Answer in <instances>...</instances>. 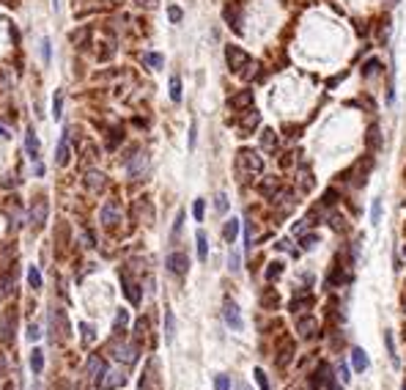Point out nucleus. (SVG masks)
I'll use <instances>...</instances> for the list:
<instances>
[{"label": "nucleus", "instance_id": "1", "mask_svg": "<svg viewBox=\"0 0 406 390\" xmlns=\"http://www.w3.org/2000/svg\"><path fill=\"white\" fill-rule=\"evenodd\" d=\"M236 168L242 176H258L264 171V157L258 154L256 148H242L236 154Z\"/></svg>", "mask_w": 406, "mask_h": 390}, {"label": "nucleus", "instance_id": "2", "mask_svg": "<svg viewBox=\"0 0 406 390\" xmlns=\"http://www.w3.org/2000/svg\"><path fill=\"white\" fill-rule=\"evenodd\" d=\"M110 355L115 357L118 363H124V365H134L138 363V344H124V341H113L110 344Z\"/></svg>", "mask_w": 406, "mask_h": 390}, {"label": "nucleus", "instance_id": "3", "mask_svg": "<svg viewBox=\"0 0 406 390\" xmlns=\"http://www.w3.org/2000/svg\"><path fill=\"white\" fill-rule=\"evenodd\" d=\"M47 332H50V341L55 344L58 336H69V319L61 313L58 308L50 310V322H47Z\"/></svg>", "mask_w": 406, "mask_h": 390}, {"label": "nucleus", "instance_id": "4", "mask_svg": "<svg viewBox=\"0 0 406 390\" xmlns=\"http://www.w3.org/2000/svg\"><path fill=\"white\" fill-rule=\"evenodd\" d=\"M225 61H228V69L234 71V75H239L244 66L250 63V55L242 50V47H236V44H228L225 47Z\"/></svg>", "mask_w": 406, "mask_h": 390}, {"label": "nucleus", "instance_id": "5", "mask_svg": "<svg viewBox=\"0 0 406 390\" xmlns=\"http://www.w3.org/2000/svg\"><path fill=\"white\" fill-rule=\"evenodd\" d=\"M126 385V374L121 368H105L102 371V377H99V387L102 390H118V387H124Z\"/></svg>", "mask_w": 406, "mask_h": 390}, {"label": "nucleus", "instance_id": "6", "mask_svg": "<svg viewBox=\"0 0 406 390\" xmlns=\"http://www.w3.org/2000/svg\"><path fill=\"white\" fill-rule=\"evenodd\" d=\"M258 124H261V113H258L256 107L242 110V118H239V132H242V138H247V135L256 132Z\"/></svg>", "mask_w": 406, "mask_h": 390}, {"label": "nucleus", "instance_id": "7", "mask_svg": "<svg viewBox=\"0 0 406 390\" xmlns=\"http://www.w3.org/2000/svg\"><path fill=\"white\" fill-rule=\"evenodd\" d=\"M47 214H50V203H47V198H42V195L33 198V203H30V226L38 231L44 226Z\"/></svg>", "mask_w": 406, "mask_h": 390}, {"label": "nucleus", "instance_id": "8", "mask_svg": "<svg viewBox=\"0 0 406 390\" xmlns=\"http://www.w3.org/2000/svg\"><path fill=\"white\" fill-rule=\"evenodd\" d=\"M165 267H168V272L170 275H187V269H189V256L184 250H173L170 256H168V261H165Z\"/></svg>", "mask_w": 406, "mask_h": 390}, {"label": "nucleus", "instance_id": "9", "mask_svg": "<svg viewBox=\"0 0 406 390\" xmlns=\"http://www.w3.org/2000/svg\"><path fill=\"white\" fill-rule=\"evenodd\" d=\"M222 319H225V324L230 330H242L244 327V322H242V310H239V305L234 300H225L222 302Z\"/></svg>", "mask_w": 406, "mask_h": 390}, {"label": "nucleus", "instance_id": "10", "mask_svg": "<svg viewBox=\"0 0 406 390\" xmlns=\"http://www.w3.org/2000/svg\"><path fill=\"white\" fill-rule=\"evenodd\" d=\"M99 220H102V226H105V228L118 226V222H121V203H118V201H107L105 206H102V212H99Z\"/></svg>", "mask_w": 406, "mask_h": 390}, {"label": "nucleus", "instance_id": "11", "mask_svg": "<svg viewBox=\"0 0 406 390\" xmlns=\"http://www.w3.org/2000/svg\"><path fill=\"white\" fill-rule=\"evenodd\" d=\"M83 184L88 193H102V190L107 187V179H105V173H99V171H88L83 176Z\"/></svg>", "mask_w": 406, "mask_h": 390}, {"label": "nucleus", "instance_id": "12", "mask_svg": "<svg viewBox=\"0 0 406 390\" xmlns=\"http://www.w3.org/2000/svg\"><path fill=\"white\" fill-rule=\"evenodd\" d=\"M316 330H318V322L313 319V316L299 313V319H297V332H299V336H302V338H313Z\"/></svg>", "mask_w": 406, "mask_h": 390}, {"label": "nucleus", "instance_id": "13", "mask_svg": "<svg viewBox=\"0 0 406 390\" xmlns=\"http://www.w3.org/2000/svg\"><path fill=\"white\" fill-rule=\"evenodd\" d=\"M228 107L230 110H247V107H253V91H239V94H234V97L228 99Z\"/></svg>", "mask_w": 406, "mask_h": 390}, {"label": "nucleus", "instance_id": "14", "mask_svg": "<svg viewBox=\"0 0 406 390\" xmlns=\"http://www.w3.org/2000/svg\"><path fill=\"white\" fill-rule=\"evenodd\" d=\"M69 160H71V146L66 140V132H63V138L58 140V151H55V165H58V168H66Z\"/></svg>", "mask_w": 406, "mask_h": 390}, {"label": "nucleus", "instance_id": "15", "mask_svg": "<svg viewBox=\"0 0 406 390\" xmlns=\"http://www.w3.org/2000/svg\"><path fill=\"white\" fill-rule=\"evenodd\" d=\"M146 168H148V157L146 154H138V157H132V162H129V179H143L146 176Z\"/></svg>", "mask_w": 406, "mask_h": 390}, {"label": "nucleus", "instance_id": "16", "mask_svg": "<svg viewBox=\"0 0 406 390\" xmlns=\"http://www.w3.org/2000/svg\"><path fill=\"white\" fill-rule=\"evenodd\" d=\"M102 371H105V360H102L99 355H91L88 363H85V377H88V379H99Z\"/></svg>", "mask_w": 406, "mask_h": 390}, {"label": "nucleus", "instance_id": "17", "mask_svg": "<svg viewBox=\"0 0 406 390\" xmlns=\"http://www.w3.org/2000/svg\"><path fill=\"white\" fill-rule=\"evenodd\" d=\"M25 154L30 157V160H38V138H36L33 126H28L25 129Z\"/></svg>", "mask_w": 406, "mask_h": 390}, {"label": "nucleus", "instance_id": "18", "mask_svg": "<svg viewBox=\"0 0 406 390\" xmlns=\"http://www.w3.org/2000/svg\"><path fill=\"white\" fill-rule=\"evenodd\" d=\"M14 286H17V272L9 269L6 275H0V297H9V294H14Z\"/></svg>", "mask_w": 406, "mask_h": 390}, {"label": "nucleus", "instance_id": "19", "mask_svg": "<svg viewBox=\"0 0 406 390\" xmlns=\"http://www.w3.org/2000/svg\"><path fill=\"white\" fill-rule=\"evenodd\" d=\"M14 324H17V316H14V310H9V313H6L3 319H0V338H3V341H9V338H11Z\"/></svg>", "mask_w": 406, "mask_h": 390}, {"label": "nucleus", "instance_id": "20", "mask_svg": "<svg viewBox=\"0 0 406 390\" xmlns=\"http://www.w3.org/2000/svg\"><path fill=\"white\" fill-rule=\"evenodd\" d=\"M352 365H354V371H360V374H362V371H368V365H371L368 355H365L360 346L352 349Z\"/></svg>", "mask_w": 406, "mask_h": 390}, {"label": "nucleus", "instance_id": "21", "mask_svg": "<svg viewBox=\"0 0 406 390\" xmlns=\"http://www.w3.org/2000/svg\"><path fill=\"white\" fill-rule=\"evenodd\" d=\"M310 305H313V297H310V294H305V291H302L299 297L291 300V310H294V313H305Z\"/></svg>", "mask_w": 406, "mask_h": 390}, {"label": "nucleus", "instance_id": "22", "mask_svg": "<svg viewBox=\"0 0 406 390\" xmlns=\"http://www.w3.org/2000/svg\"><path fill=\"white\" fill-rule=\"evenodd\" d=\"M121 143H124V129H121V126H113V129L107 132V143H105L107 151H115Z\"/></svg>", "mask_w": 406, "mask_h": 390}, {"label": "nucleus", "instance_id": "23", "mask_svg": "<svg viewBox=\"0 0 406 390\" xmlns=\"http://www.w3.org/2000/svg\"><path fill=\"white\" fill-rule=\"evenodd\" d=\"M124 294H126V300H129L132 305H140V297H143V294H140V286H138V283H129V281L124 277Z\"/></svg>", "mask_w": 406, "mask_h": 390}, {"label": "nucleus", "instance_id": "24", "mask_svg": "<svg viewBox=\"0 0 406 390\" xmlns=\"http://www.w3.org/2000/svg\"><path fill=\"white\" fill-rule=\"evenodd\" d=\"M222 17L228 20V25L234 28V30H242V17H239V11H236V6H225V11H222Z\"/></svg>", "mask_w": 406, "mask_h": 390}, {"label": "nucleus", "instance_id": "25", "mask_svg": "<svg viewBox=\"0 0 406 390\" xmlns=\"http://www.w3.org/2000/svg\"><path fill=\"white\" fill-rule=\"evenodd\" d=\"M258 190H261V193H264L266 198H272V195L277 193V190H280V179H275V176H266V179L258 184Z\"/></svg>", "mask_w": 406, "mask_h": 390}, {"label": "nucleus", "instance_id": "26", "mask_svg": "<svg viewBox=\"0 0 406 390\" xmlns=\"http://www.w3.org/2000/svg\"><path fill=\"white\" fill-rule=\"evenodd\" d=\"M239 226H242V222H239L236 217H230V220L225 222V228H222V239L234 245V239H236V234H239Z\"/></svg>", "mask_w": 406, "mask_h": 390}, {"label": "nucleus", "instance_id": "27", "mask_svg": "<svg viewBox=\"0 0 406 390\" xmlns=\"http://www.w3.org/2000/svg\"><path fill=\"white\" fill-rule=\"evenodd\" d=\"M261 148H264V151H275V148H277V135H275V129H264V132H261Z\"/></svg>", "mask_w": 406, "mask_h": 390}, {"label": "nucleus", "instance_id": "28", "mask_svg": "<svg viewBox=\"0 0 406 390\" xmlns=\"http://www.w3.org/2000/svg\"><path fill=\"white\" fill-rule=\"evenodd\" d=\"M381 71V61L379 58H368L362 63V77H376Z\"/></svg>", "mask_w": 406, "mask_h": 390}, {"label": "nucleus", "instance_id": "29", "mask_svg": "<svg viewBox=\"0 0 406 390\" xmlns=\"http://www.w3.org/2000/svg\"><path fill=\"white\" fill-rule=\"evenodd\" d=\"M195 242H198V258L206 261V258H209V239H206V234H203V231H198Z\"/></svg>", "mask_w": 406, "mask_h": 390}, {"label": "nucleus", "instance_id": "30", "mask_svg": "<svg viewBox=\"0 0 406 390\" xmlns=\"http://www.w3.org/2000/svg\"><path fill=\"white\" fill-rule=\"evenodd\" d=\"M30 368H33V374L44 371V352L42 349H33V352H30Z\"/></svg>", "mask_w": 406, "mask_h": 390}, {"label": "nucleus", "instance_id": "31", "mask_svg": "<svg viewBox=\"0 0 406 390\" xmlns=\"http://www.w3.org/2000/svg\"><path fill=\"white\" fill-rule=\"evenodd\" d=\"M384 344H387V355H390V363H393L395 368H398V365H401V360H398V355H395V341H393V332H390V330L384 332Z\"/></svg>", "mask_w": 406, "mask_h": 390}, {"label": "nucleus", "instance_id": "32", "mask_svg": "<svg viewBox=\"0 0 406 390\" xmlns=\"http://www.w3.org/2000/svg\"><path fill=\"white\" fill-rule=\"evenodd\" d=\"M365 140H368V148H373V151L381 146V135H379V126L376 124L368 126V138H365Z\"/></svg>", "mask_w": 406, "mask_h": 390}, {"label": "nucleus", "instance_id": "33", "mask_svg": "<svg viewBox=\"0 0 406 390\" xmlns=\"http://www.w3.org/2000/svg\"><path fill=\"white\" fill-rule=\"evenodd\" d=\"M228 269H230L234 275L242 272V253H239V250H230V256H228Z\"/></svg>", "mask_w": 406, "mask_h": 390}, {"label": "nucleus", "instance_id": "34", "mask_svg": "<svg viewBox=\"0 0 406 390\" xmlns=\"http://www.w3.org/2000/svg\"><path fill=\"white\" fill-rule=\"evenodd\" d=\"M126 324H129V313H126V310H118L115 313V324H113V330H115V336H121L124 332V327Z\"/></svg>", "mask_w": 406, "mask_h": 390}, {"label": "nucleus", "instance_id": "35", "mask_svg": "<svg viewBox=\"0 0 406 390\" xmlns=\"http://www.w3.org/2000/svg\"><path fill=\"white\" fill-rule=\"evenodd\" d=\"M143 61H146V66H151L154 71L165 66V58H162V55H159V52H148V55H146V58H143Z\"/></svg>", "mask_w": 406, "mask_h": 390}, {"label": "nucleus", "instance_id": "36", "mask_svg": "<svg viewBox=\"0 0 406 390\" xmlns=\"http://www.w3.org/2000/svg\"><path fill=\"white\" fill-rule=\"evenodd\" d=\"M80 332H83V341H85V344H93V341H96V330H93V324H88V322L80 324Z\"/></svg>", "mask_w": 406, "mask_h": 390}, {"label": "nucleus", "instance_id": "37", "mask_svg": "<svg viewBox=\"0 0 406 390\" xmlns=\"http://www.w3.org/2000/svg\"><path fill=\"white\" fill-rule=\"evenodd\" d=\"M170 99L173 102H181V77L179 75L170 77Z\"/></svg>", "mask_w": 406, "mask_h": 390}, {"label": "nucleus", "instance_id": "38", "mask_svg": "<svg viewBox=\"0 0 406 390\" xmlns=\"http://www.w3.org/2000/svg\"><path fill=\"white\" fill-rule=\"evenodd\" d=\"M283 261H272V264H269V269H266V281H277V277L283 275Z\"/></svg>", "mask_w": 406, "mask_h": 390}, {"label": "nucleus", "instance_id": "39", "mask_svg": "<svg viewBox=\"0 0 406 390\" xmlns=\"http://www.w3.org/2000/svg\"><path fill=\"white\" fill-rule=\"evenodd\" d=\"M173 332H176V319H173V310L165 313V338L173 341Z\"/></svg>", "mask_w": 406, "mask_h": 390}, {"label": "nucleus", "instance_id": "40", "mask_svg": "<svg viewBox=\"0 0 406 390\" xmlns=\"http://www.w3.org/2000/svg\"><path fill=\"white\" fill-rule=\"evenodd\" d=\"M299 187L305 190V193L307 190H313V176H310L307 168H299Z\"/></svg>", "mask_w": 406, "mask_h": 390}, {"label": "nucleus", "instance_id": "41", "mask_svg": "<svg viewBox=\"0 0 406 390\" xmlns=\"http://www.w3.org/2000/svg\"><path fill=\"white\" fill-rule=\"evenodd\" d=\"M28 283H30V289H42V275H38V267H30L28 269Z\"/></svg>", "mask_w": 406, "mask_h": 390}, {"label": "nucleus", "instance_id": "42", "mask_svg": "<svg viewBox=\"0 0 406 390\" xmlns=\"http://www.w3.org/2000/svg\"><path fill=\"white\" fill-rule=\"evenodd\" d=\"M52 116H55V121H61V116H63V94H55V99H52Z\"/></svg>", "mask_w": 406, "mask_h": 390}, {"label": "nucleus", "instance_id": "43", "mask_svg": "<svg viewBox=\"0 0 406 390\" xmlns=\"http://www.w3.org/2000/svg\"><path fill=\"white\" fill-rule=\"evenodd\" d=\"M214 390H230V377L228 374H217V377H214Z\"/></svg>", "mask_w": 406, "mask_h": 390}, {"label": "nucleus", "instance_id": "44", "mask_svg": "<svg viewBox=\"0 0 406 390\" xmlns=\"http://www.w3.org/2000/svg\"><path fill=\"white\" fill-rule=\"evenodd\" d=\"M192 214H195L198 222H203V214H206V201L203 198H198V201L192 203Z\"/></svg>", "mask_w": 406, "mask_h": 390}, {"label": "nucleus", "instance_id": "45", "mask_svg": "<svg viewBox=\"0 0 406 390\" xmlns=\"http://www.w3.org/2000/svg\"><path fill=\"white\" fill-rule=\"evenodd\" d=\"M291 355H294V346L285 344L283 352H280V357H277V365H288V363H291Z\"/></svg>", "mask_w": 406, "mask_h": 390}, {"label": "nucleus", "instance_id": "46", "mask_svg": "<svg viewBox=\"0 0 406 390\" xmlns=\"http://www.w3.org/2000/svg\"><path fill=\"white\" fill-rule=\"evenodd\" d=\"M253 377H256V382H258V387H261V390H272V387H269V379H266L264 368H256V371H253Z\"/></svg>", "mask_w": 406, "mask_h": 390}, {"label": "nucleus", "instance_id": "47", "mask_svg": "<svg viewBox=\"0 0 406 390\" xmlns=\"http://www.w3.org/2000/svg\"><path fill=\"white\" fill-rule=\"evenodd\" d=\"M316 242H318V236H316V234H307V236H302V239H299L302 250H313V248H316Z\"/></svg>", "mask_w": 406, "mask_h": 390}, {"label": "nucleus", "instance_id": "48", "mask_svg": "<svg viewBox=\"0 0 406 390\" xmlns=\"http://www.w3.org/2000/svg\"><path fill=\"white\" fill-rule=\"evenodd\" d=\"M42 58H44V63L52 61V44H50V39H44V42H42Z\"/></svg>", "mask_w": 406, "mask_h": 390}, {"label": "nucleus", "instance_id": "49", "mask_svg": "<svg viewBox=\"0 0 406 390\" xmlns=\"http://www.w3.org/2000/svg\"><path fill=\"white\" fill-rule=\"evenodd\" d=\"M214 209H217V214H225L228 212V198L222 195V193L217 195V201H214Z\"/></svg>", "mask_w": 406, "mask_h": 390}, {"label": "nucleus", "instance_id": "50", "mask_svg": "<svg viewBox=\"0 0 406 390\" xmlns=\"http://www.w3.org/2000/svg\"><path fill=\"white\" fill-rule=\"evenodd\" d=\"M371 220H373V226L381 220V201H373V206H371Z\"/></svg>", "mask_w": 406, "mask_h": 390}, {"label": "nucleus", "instance_id": "51", "mask_svg": "<svg viewBox=\"0 0 406 390\" xmlns=\"http://www.w3.org/2000/svg\"><path fill=\"white\" fill-rule=\"evenodd\" d=\"M168 17H170V22H181V17H184V11H181L179 6H170V9H168Z\"/></svg>", "mask_w": 406, "mask_h": 390}, {"label": "nucleus", "instance_id": "52", "mask_svg": "<svg viewBox=\"0 0 406 390\" xmlns=\"http://www.w3.org/2000/svg\"><path fill=\"white\" fill-rule=\"evenodd\" d=\"M264 305H266V308H275V305H277V294H275L272 289L264 294Z\"/></svg>", "mask_w": 406, "mask_h": 390}, {"label": "nucleus", "instance_id": "53", "mask_svg": "<svg viewBox=\"0 0 406 390\" xmlns=\"http://www.w3.org/2000/svg\"><path fill=\"white\" fill-rule=\"evenodd\" d=\"M330 222H332V228H335V231H343V228H346V226H343L346 220L340 217V214H332V217H330Z\"/></svg>", "mask_w": 406, "mask_h": 390}, {"label": "nucleus", "instance_id": "54", "mask_svg": "<svg viewBox=\"0 0 406 390\" xmlns=\"http://www.w3.org/2000/svg\"><path fill=\"white\" fill-rule=\"evenodd\" d=\"M146 336V319H138V324H134V338H143Z\"/></svg>", "mask_w": 406, "mask_h": 390}, {"label": "nucleus", "instance_id": "55", "mask_svg": "<svg viewBox=\"0 0 406 390\" xmlns=\"http://www.w3.org/2000/svg\"><path fill=\"white\" fill-rule=\"evenodd\" d=\"M17 184H20L17 176H6L3 181H0V187H6V190H11V187H17Z\"/></svg>", "mask_w": 406, "mask_h": 390}, {"label": "nucleus", "instance_id": "56", "mask_svg": "<svg viewBox=\"0 0 406 390\" xmlns=\"http://www.w3.org/2000/svg\"><path fill=\"white\" fill-rule=\"evenodd\" d=\"M157 3H159V0H134V6H138V9H154Z\"/></svg>", "mask_w": 406, "mask_h": 390}, {"label": "nucleus", "instance_id": "57", "mask_svg": "<svg viewBox=\"0 0 406 390\" xmlns=\"http://www.w3.org/2000/svg\"><path fill=\"white\" fill-rule=\"evenodd\" d=\"M181 226H184V212H179L176 226H173V236H179V234H181Z\"/></svg>", "mask_w": 406, "mask_h": 390}, {"label": "nucleus", "instance_id": "58", "mask_svg": "<svg viewBox=\"0 0 406 390\" xmlns=\"http://www.w3.org/2000/svg\"><path fill=\"white\" fill-rule=\"evenodd\" d=\"M195 135H198V124L192 121V126H189V148H195Z\"/></svg>", "mask_w": 406, "mask_h": 390}, {"label": "nucleus", "instance_id": "59", "mask_svg": "<svg viewBox=\"0 0 406 390\" xmlns=\"http://www.w3.org/2000/svg\"><path fill=\"white\" fill-rule=\"evenodd\" d=\"M38 336H42V332H38V327H36V324H30V327H28V338H30V341H38Z\"/></svg>", "mask_w": 406, "mask_h": 390}, {"label": "nucleus", "instance_id": "60", "mask_svg": "<svg viewBox=\"0 0 406 390\" xmlns=\"http://www.w3.org/2000/svg\"><path fill=\"white\" fill-rule=\"evenodd\" d=\"M338 377H340V382H349V379H352V377H349V368H346V365H340V368H338Z\"/></svg>", "mask_w": 406, "mask_h": 390}, {"label": "nucleus", "instance_id": "61", "mask_svg": "<svg viewBox=\"0 0 406 390\" xmlns=\"http://www.w3.org/2000/svg\"><path fill=\"white\" fill-rule=\"evenodd\" d=\"M33 173H36V176H44V165L38 162V160H36V165H33Z\"/></svg>", "mask_w": 406, "mask_h": 390}, {"label": "nucleus", "instance_id": "62", "mask_svg": "<svg viewBox=\"0 0 406 390\" xmlns=\"http://www.w3.org/2000/svg\"><path fill=\"white\" fill-rule=\"evenodd\" d=\"M236 390H250V385H247V382H239V385H236Z\"/></svg>", "mask_w": 406, "mask_h": 390}, {"label": "nucleus", "instance_id": "63", "mask_svg": "<svg viewBox=\"0 0 406 390\" xmlns=\"http://www.w3.org/2000/svg\"><path fill=\"white\" fill-rule=\"evenodd\" d=\"M3 368H6V360H3V357H0V371H3Z\"/></svg>", "mask_w": 406, "mask_h": 390}, {"label": "nucleus", "instance_id": "64", "mask_svg": "<svg viewBox=\"0 0 406 390\" xmlns=\"http://www.w3.org/2000/svg\"><path fill=\"white\" fill-rule=\"evenodd\" d=\"M401 390H406V382H403V387H401Z\"/></svg>", "mask_w": 406, "mask_h": 390}]
</instances>
